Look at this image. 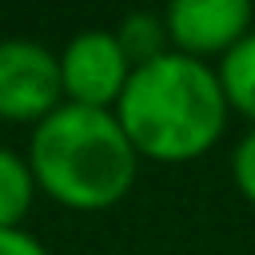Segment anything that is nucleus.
<instances>
[{"instance_id": "f257e3e1", "label": "nucleus", "mask_w": 255, "mask_h": 255, "mask_svg": "<svg viewBox=\"0 0 255 255\" xmlns=\"http://www.w3.org/2000/svg\"><path fill=\"white\" fill-rule=\"evenodd\" d=\"M227 96L211 64L163 52L151 64L131 68V80L116 104V120L128 131L139 159L191 163L207 155L227 128Z\"/></svg>"}, {"instance_id": "f03ea898", "label": "nucleus", "mask_w": 255, "mask_h": 255, "mask_svg": "<svg viewBox=\"0 0 255 255\" xmlns=\"http://www.w3.org/2000/svg\"><path fill=\"white\" fill-rule=\"evenodd\" d=\"M28 163L36 187L68 211H108L135 187L139 175V151L116 112L76 104H60L32 128Z\"/></svg>"}, {"instance_id": "7ed1b4c3", "label": "nucleus", "mask_w": 255, "mask_h": 255, "mask_svg": "<svg viewBox=\"0 0 255 255\" xmlns=\"http://www.w3.org/2000/svg\"><path fill=\"white\" fill-rule=\"evenodd\" d=\"M128 80H131V60L124 56L116 32H108V28L76 32L64 44V52H60L64 104L96 108V112H116Z\"/></svg>"}, {"instance_id": "20e7f679", "label": "nucleus", "mask_w": 255, "mask_h": 255, "mask_svg": "<svg viewBox=\"0 0 255 255\" xmlns=\"http://www.w3.org/2000/svg\"><path fill=\"white\" fill-rule=\"evenodd\" d=\"M60 104V56L36 40H0V120L36 128Z\"/></svg>"}, {"instance_id": "39448f33", "label": "nucleus", "mask_w": 255, "mask_h": 255, "mask_svg": "<svg viewBox=\"0 0 255 255\" xmlns=\"http://www.w3.org/2000/svg\"><path fill=\"white\" fill-rule=\"evenodd\" d=\"M163 24L171 52L207 64L211 56L223 60L255 28V8L247 0H175L163 8Z\"/></svg>"}, {"instance_id": "423d86ee", "label": "nucleus", "mask_w": 255, "mask_h": 255, "mask_svg": "<svg viewBox=\"0 0 255 255\" xmlns=\"http://www.w3.org/2000/svg\"><path fill=\"white\" fill-rule=\"evenodd\" d=\"M215 76L227 96V108L239 112L243 120H251V128H255V28L219 60Z\"/></svg>"}, {"instance_id": "0eeeda50", "label": "nucleus", "mask_w": 255, "mask_h": 255, "mask_svg": "<svg viewBox=\"0 0 255 255\" xmlns=\"http://www.w3.org/2000/svg\"><path fill=\"white\" fill-rule=\"evenodd\" d=\"M36 175L28 155H20L16 147H0V231L20 227V219L28 215L32 199H36Z\"/></svg>"}, {"instance_id": "6e6552de", "label": "nucleus", "mask_w": 255, "mask_h": 255, "mask_svg": "<svg viewBox=\"0 0 255 255\" xmlns=\"http://www.w3.org/2000/svg\"><path fill=\"white\" fill-rule=\"evenodd\" d=\"M116 40H120L124 56L131 60V68L151 64V60H159L163 52H171L163 12H131V16H124L120 28H116Z\"/></svg>"}, {"instance_id": "1a4fd4ad", "label": "nucleus", "mask_w": 255, "mask_h": 255, "mask_svg": "<svg viewBox=\"0 0 255 255\" xmlns=\"http://www.w3.org/2000/svg\"><path fill=\"white\" fill-rule=\"evenodd\" d=\"M231 179H235V187L243 191V199L247 203H255V128L235 143V151H231Z\"/></svg>"}, {"instance_id": "9d476101", "label": "nucleus", "mask_w": 255, "mask_h": 255, "mask_svg": "<svg viewBox=\"0 0 255 255\" xmlns=\"http://www.w3.org/2000/svg\"><path fill=\"white\" fill-rule=\"evenodd\" d=\"M0 255H48V247L36 235H28L24 227H8V231H0Z\"/></svg>"}]
</instances>
